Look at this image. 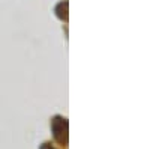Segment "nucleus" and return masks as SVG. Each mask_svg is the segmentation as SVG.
I'll return each mask as SVG.
<instances>
[{
    "instance_id": "nucleus-1",
    "label": "nucleus",
    "mask_w": 150,
    "mask_h": 149,
    "mask_svg": "<svg viewBox=\"0 0 150 149\" xmlns=\"http://www.w3.org/2000/svg\"><path fill=\"white\" fill-rule=\"evenodd\" d=\"M51 131H53L54 139L60 145H63V146L68 145V140H69V123H68V120L65 118H62V116L53 118V120H51Z\"/></svg>"
},
{
    "instance_id": "nucleus-2",
    "label": "nucleus",
    "mask_w": 150,
    "mask_h": 149,
    "mask_svg": "<svg viewBox=\"0 0 150 149\" xmlns=\"http://www.w3.org/2000/svg\"><path fill=\"white\" fill-rule=\"evenodd\" d=\"M68 0H63V2H60L57 6H56V14L60 20H63V21H68Z\"/></svg>"
},
{
    "instance_id": "nucleus-3",
    "label": "nucleus",
    "mask_w": 150,
    "mask_h": 149,
    "mask_svg": "<svg viewBox=\"0 0 150 149\" xmlns=\"http://www.w3.org/2000/svg\"><path fill=\"white\" fill-rule=\"evenodd\" d=\"M39 149H54V148H53L51 145H48V143H44V145H42Z\"/></svg>"
}]
</instances>
